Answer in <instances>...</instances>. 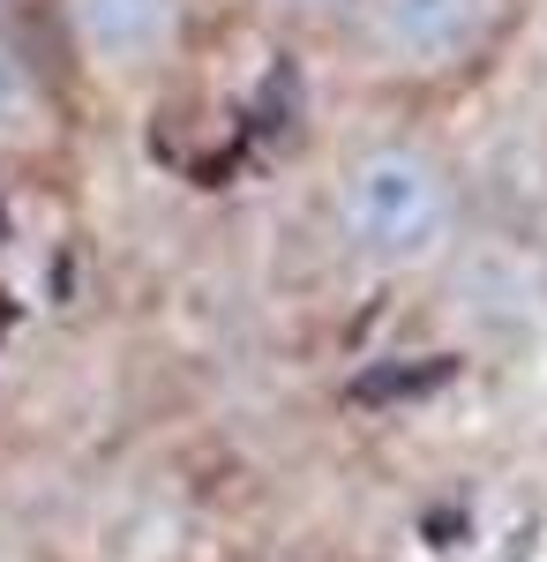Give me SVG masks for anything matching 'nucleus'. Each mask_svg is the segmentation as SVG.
<instances>
[{"label": "nucleus", "instance_id": "obj_1", "mask_svg": "<svg viewBox=\"0 0 547 562\" xmlns=\"http://www.w3.org/2000/svg\"><path fill=\"white\" fill-rule=\"evenodd\" d=\"M368 113L376 121L337 135L323 166V240L360 285H443V270L465 256L480 225V180L458 158V143L435 128V113Z\"/></svg>", "mask_w": 547, "mask_h": 562}, {"label": "nucleus", "instance_id": "obj_2", "mask_svg": "<svg viewBox=\"0 0 547 562\" xmlns=\"http://www.w3.org/2000/svg\"><path fill=\"white\" fill-rule=\"evenodd\" d=\"M525 23L533 0H360L323 60L360 105L443 113L503 68Z\"/></svg>", "mask_w": 547, "mask_h": 562}, {"label": "nucleus", "instance_id": "obj_3", "mask_svg": "<svg viewBox=\"0 0 547 562\" xmlns=\"http://www.w3.org/2000/svg\"><path fill=\"white\" fill-rule=\"evenodd\" d=\"M211 0H38V38L83 105H158L211 31Z\"/></svg>", "mask_w": 547, "mask_h": 562}, {"label": "nucleus", "instance_id": "obj_4", "mask_svg": "<svg viewBox=\"0 0 547 562\" xmlns=\"http://www.w3.org/2000/svg\"><path fill=\"white\" fill-rule=\"evenodd\" d=\"M76 90L38 31H0V173L45 166L68 150Z\"/></svg>", "mask_w": 547, "mask_h": 562}, {"label": "nucleus", "instance_id": "obj_5", "mask_svg": "<svg viewBox=\"0 0 547 562\" xmlns=\"http://www.w3.org/2000/svg\"><path fill=\"white\" fill-rule=\"evenodd\" d=\"M353 8H360V0H241V15H255L270 38L308 45V53H331V38L345 31Z\"/></svg>", "mask_w": 547, "mask_h": 562}, {"label": "nucleus", "instance_id": "obj_6", "mask_svg": "<svg viewBox=\"0 0 547 562\" xmlns=\"http://www.w3.org/2000/svg\"><path fill=\"white\" fill-rule=\"evenodd\" d=\"M0 31H38V0H0Z\"/></svg>", "mask_w": 547, "mask_h": 562}, {"label": "nucleus", "instance_id": "obj_7", "mask_svg": "<svg viewBox=\"0 0 547 562\" xmlns=\"http://www.w3.org/2000/svg\"><path fill=\"white\" fill-rule=\"evenodd\" d=\"M211 8H225V0H211ZM233 8H241V0H233Z\"/></svg>", "mask_w": 547, "mask_h": 562}]
</instances>
